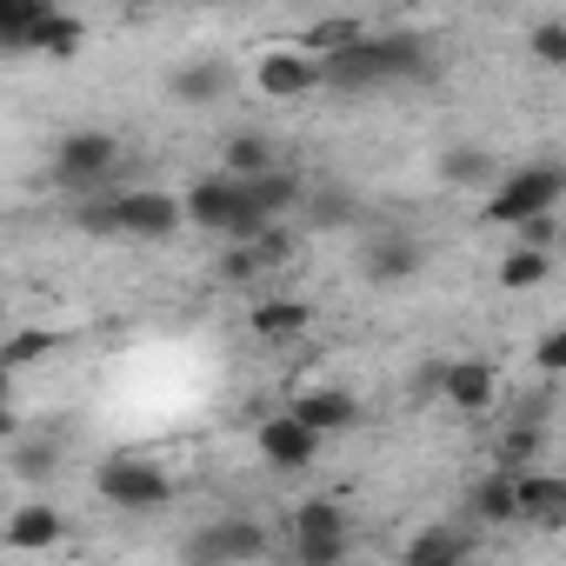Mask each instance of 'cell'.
I'll list each match as a JSON object with an SVG mask.
<instances>
[{
  "mask_svg": "<svg viewBox=\"0 0 566 566\" xmlns=\"http://www.w3.org/2000/svg\"><path fill=\"white\" fill-rule=\"evenodd\" d=\"M193 8H220V0H193Z\"/></svg>",
  "mask_w": 566,
  "mask_h": 566,
  "instance_id": "31",
  "label": "cell"
},
{
  "mask_svg": "<svg viewBox=\"0 0 566 566\" xmlns=\"http://www.w3.org/2000/svg\"><path fill=\"white\" fill-rule=\"evenodd\" d=\"M513 480H520V520L566 526V480H553V473H513Z\"/></svg>",
  "mask_w": 566,
  "mask_h": 566,
  "instance_id": "13",
  "label": "cell"
},
{
  "mask_svg": "<svg viewBox=\"0 0 566 566\" xmlns=\"http://www.w3.org/2000/svg\"><path fill=\"white\" fill-rule=\"evenodd\" d=\"M266 167H273V140H266V134H253V127L227 134V174L253 180V174H266Z\"/></svg>",
  "mask_w": 566,
  "mask_h": 566,
  "instance_id": "23",
  "label": "cell"
},
{
  "mask_svg": "<svg viewBox=\"0 0 566 566\" xmlns=\"http://www.w3.org/2000/svg\"><path fill=\"white\" fill-rule=\"evenodd\" d=\"M440 180L447 187H486L493 180V154L473 147V140H453V147H440Z\"/></svg>",
  "mask_w": 566,
  "mask_h": 566,
  "instance_id": "18",
  "label": "cell"
},
{
  "mask_svg": "<svg viewBox=\"0 0 566 566\" xmlns=\"http://www.w3.org/2000/svg\"><path fill=\"white\" fill-rule=\"evenodd\" d=\"M41 354H54V334H41V327H34V334H14V340H8V367H34Z\"/></svg>",
  "mask_w": 566,
  "mask_h": 566,
  "instance_id": "29",
  "label": "cell"
},
{
  "mask_svg": "<svg viewBox=\"0 0 566 566\" xmlns=\"http://www.w3.org/2000/svg\"><path fill=\"white\" fill-rule=\"evenodd\" d=\"M180 220H187V200L174 193H154V187L120 193V240H174Z\"/></svg>",
  "mask_w": 566,
  "mask_h": 566,
  "instance_id": "8",
  "label": "cell"
},
{
  "mask_svg": "<svg viewBox=\"0 0 566 566\" xmlns=\"http://www.w3.org/2000/svg\"><path fill=\"white\" fill-rule=\"evenodd\" d=\"M61 539V513L54 506H21L8 520V553H48Z\"/></svg>",
  "mask_w": 566,
  "mask_h": 566,
  "instance_id": "17",
  "label": "cell"
},
{
  "mask_svg": "<svg viewBox=\"0 0 566 566\" xmlns=\"http://www.w3.org/2000/svg\"><path fill=\"white\" fill-rule=\"evenodd\" d=\"M54 0H0V34H8V48H28V34L48 21Z\"/></svg>",
  "mask_w": 566,
  "mask_h": 566,
  "instance_id": "25",
  "label": "cell"
},
{
  "mask_svg": "<svg viewBox=\"0 0 566 566\" xmlns=\"http://www.w3.org/2000/svg\"><path fill=\"white\" fill-rule=\"evenodd\" d=\"M101 493L120 506V513H147V506H167L174 500V480L147 460H107L101 467Z\"/></svg>",
  "mask_w": 566,
  "mask_h": 566,
  "instance_id": "5",
  "label": "cell"
},
{
  "mask_svg": "<svg viewBox=\"0 0 566 566\" xmlns=\"http://www.w3.org/2000/svg\"><path fill=\"white\" fill-rule=\"evenodd\" d=\"M321 87H334V94H374V87H394V81H387V61H380V41L367 34V41L327 54V61H321Z\"/></svg>",
  "mask_w": 566,
  "mask_h": 566,
  "instance_id": "6",
  "label": "cell"
},
{
  "mask_svg": "<svg viewBox=\"0 0 566 566\" xmlns=\"http://www.w3.org/2000/svg\"><path fill=\"white\" fill-rule=\"evenodd\" d=\"M526 54H533L539 67H566V21H539V28L526 34Z\"/></svg>",
  "mask_w": 566,
  "mask_h": 566,
  "instance_id": "27",
  "label": "cell"
},
{
  "mask_svg": "<svg viewBox=\"0 0 566 566\" xmlns=\"http://www.w3.org/2000/svg\"><path fill=\"white\" fill-rule=\"evenodd\" d=\"M114 167H120V140H114L107 127H74V134L54 140V187H61L67 200L101 193Z\"/></svg>",
  "mask_w": 566,
  "mask_h": 566,
  "instance_id": "3",
  "label": "cell"
},
{
  "mask_svg": "<svg viewBox=\"0 0 566 566\" xmlns=\"http://www.w3.org/2000/svg\"><path fill=\"white\" fill-rule=\"evenodd\" d=\"M321 427H307L294 407L287 413H273V420H260V460L266 467H280V473H301V467H314L321 460Z\"/></svg>",
  "mask_w": 566,
  "mask_h": 566,
  "instance_id": "4",
  "label": "cell"
},
{
  "mask_svg": "<svg viewBox=\"0 0 566 566\" xmlns=\"http://www.w3.org/2000/svg\"><path fill=\"white\" fill-rule=\"evenodd\" d=\"M354 41H367V28L347 21V14H327V21H314V28L301 34V48H307L314 61H327V54H340V48H354Z\"/></svg>",
  "mask_w": 566,
  "mask_h": 566,
  "instance_id": "22",
  "label": "cell"
},
{
  "mask_svg": "<svg viewBox=\"0 0 566 566\" xmlns=\"http://www.w3.org/2000/svg\"><path fill=\"white\" fill-rule=\"evenodd\" d=\"M294 413L307 420V427H321V433H340V427H354V394L347 387H314V394H301L294 400Z\"/></svg>",
  "mask_w": 566,
  "mask_h": 566,
  "instance_id": "16",
  "label": "cell"
},
{
  "mask_svg": "<svg viewBox=\"0 0 566 566\" xmlns=\"http://www.w3.org/2000/svg\"><path fill=\"white\" fill-rule=\"evenodd\" d=\"M440 400L453 413H486L493 407V367L486 360H440Z\"/></svg>",
  "mask_w": 566,
  "mask_h": 566,
  "instance_id": "12",
  "label": "cell"
},
{
  "mask_svg": "<svg viewBox=\"0 0 566 566\" xmlns=\"http://www.w3.org/2000/svg\"><path fill=\"white\" fill-rule=\"evenodd\" d=\"M407 559L413 566H453V559H467V533H420V539H407Z\"/></svg>",
  "mask_w": 566,
  "mask_h": 566,
  "instance_id": "26",
  "label": "cell"
},
{
  "mask_svg": "<svg viewBox=\"0 0 566 566\" xmlns=\"http://www.w3.org/2000/svg\"><path fill=\"white\" fill-rule=\"evenodd\" d=\"M260 553H266V526L253 520H220L187 539V559H260Z\"/></svg>",
  "mask_w": 566,
  "mask_h": 566,
  "instance_id": "11",
  "label": "cell"
},
{
  "mask_svg": "<svg viewBox=\"0 0 566 566\" xmlns=\"http://www.w3.org/2000/svg\"><path fill=\"white\" fill-rule=\"evenodd\" d=\"M539 280H546V247H533V240L506 247V260H500V287H506V294H526V287H539Z\"/></svg>",
  "mask_w": 566,
  "mask_h": 566,
  "instance_id": "20",
  "label": "cell"
},
{
  "mask_svg": "<svg viewBox=\"0 0 566 566\" xmlns=\"http://www.w3.org/2000/svg\"><path fill=\"white\" fill-rule=\"evenodd\" d=\"M473 513H480L486 526L520 520V480H513V467H500L493 480H480V486H473Z\"/></svg>",
  "mask_w": 566,
  "mask_h": 566,
  "instance_id": "19",
  "label": "cell"
},
{
  "mask_svg": "<svg viewBox=\"0 0 566 566\" xmlns=\"http://www.w3.org/2000/svg\"><path fill=\"white\" fill-rule=\"evenodd\" d=\"M533 360H539L546 374H566V327H553V334L533 347Z\"/></svg>",
  "mask_w": 566,
  "mask_h": 566,
  "instance_id": "30",
  "label": "cell"
},
{
  "mask_svg": "<svg viewBox=\"0 0 566 566\" xmlns=\"http://www.w3.org/2000/svg\"><path fill=\"white\" fill-rule=\"evenodd\" d=\"M174 94L193 101V107H200V101H220V94H227V67H220V61H193V67L174 74Z\"/></svg>",
  "mask_w": 566,
  "mask_h": 566,
  "instance_id": "24",
  "label": "cell"
},
{
  "mask_svg": "<svg viewBox=\"0 0 566 566\" xmlns=\"http://www.w3.org/2000/svg\"><path fill=\"white\" fill-rule=\"evenodd\" d=\"M360 220V200L347 193V187H327L321 200H314V227H354Z\"/></svg>",
  "mask_w": 566,
  "mask_h": 566,
  "instance_id": "28",
  "label": "cell"
},
{
  "mask_svg": "<svg viewBox=\"0 0 566 566\" xmlns=\"http://www.w3.org/2000/svg\"><path fill=\"white\" fill-rule=\"evenodd\" d=\"M559 200H566V160H533V167H513L506 180H493L486 220L493 227H526L533 213H553Z\"/></svg>",
  "mask_w": 566,
  "mask_h": 566,
  "instance_id": "2",
  "label": "cell"
},
{
  "mask_svg": "<svg viewBox=\"0 0 566 566\" xmlns=\"http://www.w3.org/2000/svg\"><path fill=\"white\" fill-rule=\"evenodd\" d=\"M81 34H87V28H81L74 14L48 8V21H41V28L28 34V48H34V54H54V61H67V54H81Z\"/></svg>",
  "mask_w": 566,
  "mask_h": 566,
  "instance_id": "21",
  "label": "cell"
},
{
  "mask_svg": "<svg viewBox=\"0 0 566 566\" xmlns=\"http://www.w3.org/2000/svg\"><path fill=\"white\" fill-rule=\"evenodd\" d=\"M180 200H187V220H193L200 233H227V240H253V233L266 227L240 174H207V180H193V187H187Z\"/></svg>",
  "mask_w": 566,
  "mask_h": 566,
  "instance_id": "1",
  "label": "cell"
},
{
  "mask_svg": "<svg viewBox=\"0 0 566 566\" xmlns=\"http://www.w3.org/2000/svg\"><path fill=\"white\" fill-rule=\"evenodd\" d=\"M253 81H260V94H273V101H301V94H314V87H321V61H314V54L294 41V48H273V54H260Z\"/></svg>",
  "mask_w": 566,
  "mask_h": 566,
  "instance_id": "7",
  "label": "cell"
},
{
  "mask_svg": "<svg viewBox=\"0 0 566 566\" xmlns=\"http://www.w3.org/2000/svg\"><path fill=\"white\" fill-rule=\"evenodd\" d=\"M247 327H253L260 340H294V334L314 327V307H307V301H260V307L247 314Z\"/></svg>",
  "mask_w": 566,
  "mask_h": 566,
  "instance_id": "15",
  "label": "cell"
},
{
  "mask_svg": "<svg viewBox=\"0 0 566 566\" xmlns=\"http://www.w3.org/2000/svg\"><path fill=\"white\" fill-rule=\"evenodd\" d=\"M301 559L307 566H334V559H347V513L340 506H327V500H307L301 506Z\"/></svg>",
  "mask_w": 566,
  "mask_h": 566,
  "instance_id": "9",
  "label": "cell"
},
{
  "mask_svg": "<svg viewBox=\"0 0 566 566\" xmlns=\"http://www.w3.org/2000/svg\"><path fill=\"white\" fill-rule=\"evenodd\" d=\"M374 41H380V61H387V81H394V87H400V81L433 74V54H427V41H420V34L394 28V34H374Z\"/></svg>",
  "mask_w": 566,
  "mask_h": 566,
  "instance_id": "14",
  "label": "cell"
},
{
  "mask_svg": "<svg viewBox=\"0 0 566 566\" xmlns=\"http://www.w3.org/2000/svg\"><path fill=\"white\" fill-rule=\"evenodd\" d=\"M427 266V247L407 240V233H380L367 253H360V273L374 280V287H400V280H413Z\"/></svg>",
  "mask_w": 566,
  "mask_h": 566,
  "instance_id": "10",
  "label": "cell"
}]
</instances>
